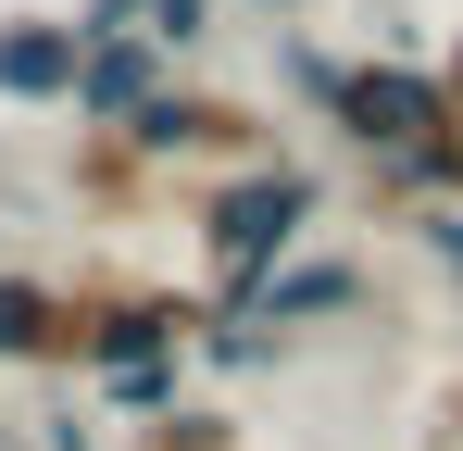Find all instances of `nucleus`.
I'll return each instance as SVG.
<instances>
[{"label":"nucleus","mask_w":463,"mask_h":451,"mask_svg":"<svg viewBox=\"0 0 463 451\" xmlns=\"http://www.w3.org/2000/svg\"><path fill=\"white\" fill-rule=\"evenodd\" d=\"M439 88H451V113H463V51H451V75H439Z\"/></svg>","instance_id":"nucleus-10"},{"label":"nucleus","mask_w":463,"mask_h":451,"mask_svg":"<svg viewBox=\"0 0 463 451\" xmlns=\"http://www.w3.org/2000/svg\"><path fill=\"white\" fill-rule=\"evenodd\" d=\"M301 75L326 88V113L364 150H401L413 163V188H439V201L463 188V113H451L439 75H413V63H326V51H301Z\"/></svg>","instance_id":"nucleus-1"},{"label":"nucleus","mask_w":463,"mask_h":451,"mask_svg":"<svg viewBox=\"0 0 463 451\" xmlns=\"http://www.w3.org/2000/svg\"><path fill=\"white\" fill-rule=\"evenodd\" d=\"M76 101L100 113V126H113V113H138V101H151V51H138V38H88V63H76Z\"/></svg>","instance_id":"nucleus-6"},{"label":"nucleus","mask_w":463,"mask_h":451,"mask_svg":"<svg viewBox=\"0 0 463 451\" xmlns=\"http://www.w3.org/2000/svg\"><path fill=\"white\" fill-rule=\"evenodd\" d=\"M163 389H175L163 351H151V364H113V401H126V414H163Z\"/></svg>","instance_id":"nucleus-8"},{"label":"nucleus","mask_w":463,"mask_h":451,"mask_svg":"<svg viewBox=\"0 0 463 451\" xmlns=\"http://www.w3.org/2000/svg\"><path fill=\"white\" fill-rule=\"evenodd\" d=\"M126 126H138V150H250L263 139V113H238V101H138Z\"/></svg>","instance_id":"nucleus-4"},{"label":"nucleus","mask_w":463,"mask_h":451,"mask_svg":"<svg viewBox=\"0 0 463 451\" xmlns=\"http://www.w3.org/2000/svg\"><path fill=\"white\" fill-rule=\"evenodd\" d=\"M0 351H25V364H76V313L51 289H25V276H0Z\"/></svg>","instance_id":"nucleus-5"},{"label":"nucleus","mask_w":463,"mask_h":451,"mask_svg":"<svg viewBox=\"0 0 463 451\" xmlns=\"http://www.w3.org/2000/svg\"><path fill=\"white\" fill-rule=\"evenodd\" d=\"M76 63H88V25H63V13H13L0 25V88L13 101H76Z\"/></svg>","instance_id":"nucleus-3"},{"label":"nucleus","mask_w":463,"mask_h":451,"mask_svg":"<svg viewBox=\"0 0 463 451\" xmlns=\"http://www.w3.org/2000/svg\"><path fill=\"white\" fill-rule=\"evenodd\" d=\"M439 251H451V264H463V214H439Z\"/></svg>","instance_id":"nucleus-9"},{"label":"nucleus","mask_w":463,"mask_h":451,"mask_svg":"<svg viewBox=\"0 0 463 451\" xmlns=\"http://www.w3.org/2000/svg\"><path fill=\"white\" fill-rule=\"evenodd\" d=\"M313 188L301 176H238V188H213V214H201V251H213V289L250 301L276 264H288V238H301Z\"/></svg>","instance_id":"nucleus-2"},{"label":"nucleus","mask_w":463,"mask_h":451,"mask_svg":"<svg viewBox=\"0 0 463 451\" xmlns=\"http://www.w3.org/2000/svg\"><path fill=\"white\" fill-rule=\"evenodd\" d=\"M338 301H351V276H338V264H301V276L263 289V313H338Z\"/></svg>","instance_id":"nucleus-7"}]
</instances>
